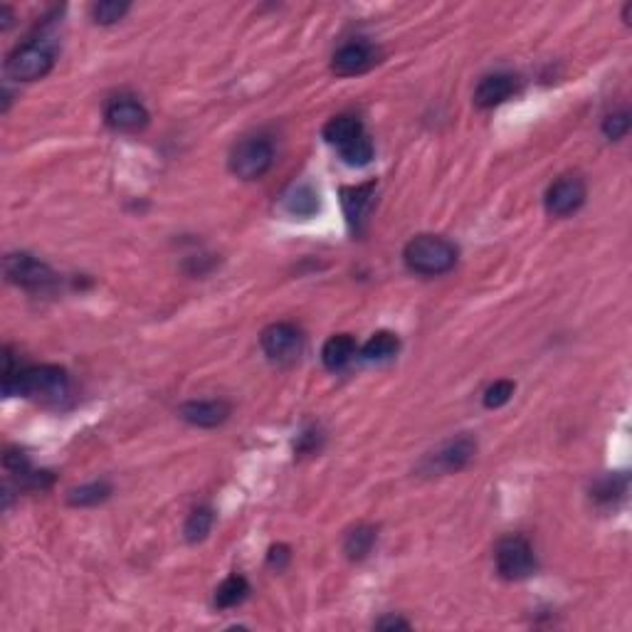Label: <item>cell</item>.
<instances>
[{
    "label": "cell",
    "mask_w": 632,
    "mask_h": 632,
    "mask_svg": "<svg viewBox=\"0 0 632 632\" xmlns=\"http://www.w3.org/2000/svg\"><path fill=\"white\" fill-rule=\"evenodd\" d=\"M5 371H3V390L5 396L40 400V403H60L70 393V378L60 366H30L13 371V358L5 351Z\"/></svg>",
    "instance_id": "obj_1"
},
{
    "label": "cell",
    "mask_w": 632,
    "mask_h": 632,
    "mask_svg": "<svg viewBox=\"0 0 632 632\" xmlns=\"http://www.w3.org/2000/svg\"><path fill=\"white\" fill-rule=\"evenodd\" d=\"M403 260L415 275H445L457 265V247L440 235H418L406 245Z\"/></svg>",
    "instance_id": "obj_2"
},
{
    "label": "cell",
    "mask_w": 632,
    "mask_h": 632,
    "mask_svg": "<svg viewBox=\"0 0 632 632\" xmlns=\"http://www.w3.org/2000/svg\"><path fill=\"white\" fill-rule=\"evenodd\" d=\"M55 64V50L45 40L25 42L22 47H15L5 62V72L15 82H35L42 80Z\"/></svg>",
    "instance_id": "obj_3"
},
{
    "label": "cell",
    "mask_w": 632,
    "mask_h": 632,
    "mask_svg": "<svg viewBox=\"0 0 632 632\" xmlns=\"http://www.w3.org/2000/svg\"><path fill=\"white\" fill-rule=\"evenodd\" d=\"M272 161H275L272 143L262 136H250L237 143L230 153V171L243 181H255L269 171Z\"/></svg>",
    "instance_id": "obj_4"
},
{
    "label": "cell",
    "mask_w": 632,
    "mask_h": 632,
    "mask_svg": "<svg viewBox=\"0 0 632 632\" xmlns=\"http://www.w3.org/2000/svg\"><path fill=\"white\" fill-rule=\"evenodd\" d=\"M497 571L507 581H524L536 571V556L531 543L524 536H507L497 546Z\"/></svg>",
    "instance_id": "obj_5"
},
{
    "label": "cell",
    "mask_w": 632,
    "mask_h": 632,
    "mask_svg": "<svg viewBox=\"0 0 632 632\" xmlns=\"http://www.w3.org/2000/svg\"><path fill=\"white\" fill-rule=\"evenodd\" d=\"M260 344H262V351L269 356V361H275V363H292V361L299 358L302 348H304V337H302V331L295 324L277 321V324H269L262 331Z\"/></svg>",
    "instance_id": "obj_6"
},
{
    "label": "cell",
    "mask_w": 632,
    "mask_h": 632,
    "mask_svg": "<svg viewBox=\"0 0 632 632\" xmlns=\"http://www.w3.org/2000/svg\"><path fill=\"white\" fill-rule=\"evenodd\" d=\"M3 269H5L8 282L22 286V289H47L50 285H55V272L28 252H13L5 257Z\"/></svg>",
    "instance_id": "obj_7"
},
{
    "label": "cell",
    "mask_w": 632,
    "mask_h": 632,
    "mask_svg": "<svg viewBox=\"0 0 632 632\" xmlns=\"http://www.w3.org/2000/svg\"><path fill=\"white\" fill-rule=\"evenodd\" d=\"M378 62V50L366 40H354L341 45L331 57V70L338 77H354L363 74Z\"/></svg>",
    "instance_id": "obj_8"
},
{
    "label": "cell",
    "mask_w": 632,
    "mask_h": 632,
    "mask_svg": "<svg viewBox=\"0 0 632 632\" xmlns=\"http://www.w3.org/2000/svg\"><path fill=\"white\" fill-rule=\"evenodd\" d=\"M585 203V184L576 175H563L546 191V210L556 218L576 213Z\"/></svg>",
    "instance_id": "obj_9"
},
{
    "label": "cell",
    "mask_w": 632,
    "mask_h": 632,
    "mask_svg": "<svg viewBox=\"0 0 632 632\" xmlns=\"http://www.w3.org/2000/svg\"><path fill=\"white\" fill-rule=\"evenodd\" d=\"M104 119L112 126L114 132L133 133L141 132L149 124V112L141 102H136L133 97H114L112 102L104 109Z\"/></svg>",
    "instance_id": "obj_10"
},
{
    "label": "cell",
    "mask_w": 632,
    "mask_h": 632,
    "mask_svg": "<svg viewBox=\"0 0 632 632\" xmlns=\"http://www.w3.org/2000/svg\"><path fill=\"white\" fill-rule=\"evenodd\" d=\"M477 452V442L467 435L455 438L445 442L438 452H432L425 462L428 472H459L462 467H467L472 457Z\"/></svg>",
    "instance_id": "obj_11"
},
{
    "label": "cell",
    "mask_w": 632,
    "mask_h": 632,
    "mask_svg": "<svg viewBox=\"0 0 632 632\" xmlns=\"http://www.w3.org/2000/svg\"><path fill=\"white\" fill-rule=\"evenodd\" d=\"M178 415L198 428H218L230 418V406L225 400H188L178 408Z\"/></svg>",
    "instance_id": "obj_12"
},
{
    "label": "cell",
    "mask_w": 632,
    "mask_h": 632,
    "mask_svg": "<svg viewBox=\"0 0 632 632\" xmlns=\"http://www.w3.org/2000/svg\"><path fill=\"white\" fill-rule=\"evenodd\" d=\"M514 92H517V77L514 74H507V72L487 74L474 90V104L480 109H491V107H500L501 102H507Z\"/></svg>",
    "instance_id": "obj_13"
},
{
    "label": "cell",
    "mask_w": 632,
    "mask_h": 632,
    "mask_svg": "<svg viewBox=\"0 0 632 632\" xmlns=\"http://www.w3.org/2000/svg\"><path fill=\"white\" fill-rule=\"evenodd\" d=\"M373 191H376V184L354 185V188H344L341 191V203H344V213H346L351 227L358 230L361 223L368 218L371 205H373Z\"/></svg>",
    "instance_id": "obj_14"
},
{
    "label": "cell",
    "mask_w": 632,
    "mask_h": 632,
    "mask_svg": "<svg viewBox=\"0 0 632 632\" xmlns=\"http://www.w3.org/2000/svg\"><path fill=\"white\" fill-rule=\"evenodd\" d=\"M356 341H354V337H348V334H337V337H331L324 344V348H321V361H324V366L329 368V371H341V368H346L351 361H354V356H356Z\"/></svg>",
    "instance_id": "obj_15"
},
{
    "label": "cell",
    "mask_w": 632,
    "mask_h": 632,
    "mask_svg": "<svg viewBox=\"0 0 632 632\" xmlns=\"http://www.w3.org/2000/svg\"><path fill=\"white\" fill-rule=\"evenodd\" d=\"M319 208H321V201H319V193L312 184L295 185L285 195V210L295 218H312L319 213Z\"/></svg>",
    "instance_id": "obj_16"
},
{
    "label": "cell",
    "mask_w": 632,
    "mask_h": 632,
    "mask_svg": "<svg viewBox=\"0 0 632 632\" xmlns=\"http://www.w3.org/2000/svg\"><path fill=\"white\" fill-rule=\"evenodd\" d=\"M358 136H363V124H361V119L354 116V114L334 116V119L324 126V139H327L329 143H334L337 149L346 146V143H351L354 139H358Z\"/></svg>",
    "instance_id": "obj_17"
},
{
    "label": "cell",
    "mask_w": 632,
    "mask_h": 632,
    "mask_svg": "<svg viewBox=\"0 0 632 632\" xmlns=\"http://www.w3.org/2000/svg\"><path fill=\"white\" fill-rule=\"evenodd\" d=\"M398 348L400 341L396 334H390V331H378V334H373V337L368 338L366 346L361 351V356H363V361H368V363H386L390 358H396Z\"/></svg>",
    "instance_id": "obj_18"
},
{
    "label": "cell",
    "mask_w": 632,
    "mask_h": 632,
    "mask_svg": "<svg viewBox=\"0 0 632 632\" xmlns=\"http://www.w3.org/2000/svg\"><path fill=\"white\" fill-rule=\"evenodd\" d=\"M247 593H250V583H247L245 576L233 573V576H227V578L218 585V591H215V605H218V608H235V605H240V602L245 601Z\"/></svg>",
    "instance_id": "obj_19"
},
{
    "label": "cell",
    "mask_w": 632,
    "mask_h": 632,
    "mask_svg": "<svg viewBox=\"0 0 632 632\" xmlns=\"http://www.w3.org/2000/svg\"><path fill=\"white\" fill-rule=\"evenodd\" d=\"M373 543H376V529L363 524V526H356L348 534L346 541H344V551H346L351 561H363L373 549Z\"/></svg>",
    "instance_id": "obj_20"
},
{
    "label": "cell",
    "mask_w": 632,
    "mask_h": 632,
    "mask_svg": "<svg viewBox=\"0 0 632 632\" xmlns=\"http://www.w3.org/2000/svg\"><path fill=\"white\" fill-rule=\"evenodd\" d=\"M112 497V487L107 482H92V484H84V487H77V490L70 491V501L72 507H97Z\"/></svg>",
    "instance_id": "obj_21"
},
{
    "label": "cell",
    "mask_w": 632,
    "mask_h": 632,
    "mask_svg": "<svg viewBox=\"0 0 632 632\" xmlns=\"http://www.w3.org/2000/svg\"><path fill=\"white\" fill-rule=\"evenodd\" d=\"M338 153H341L344 164L354 166V168H363V166L373 161V141L363 133V136H358V139H354L346 146H341Z\"/></svg>",
    "instance_id": "obj_22"
},
{
    "label": "cell",
    "mask_w": 632,
    "mask_h": 632,
    "mask_svg": "<svg viewBox=\"0 0 632 632\" xmlns=\"http://www.w3.org/2000/svg\"><path fill=\"white\" fill-rule=\"evenodd\" d=\"M213 511L208 509V507H201V509H195L191 517H188V521H185V541L188 543H201V541L210 534V529H213Z\"/></svg>",
    "instance_id": "obj_23"
},
{
    "label": "cell",
    "mask_w": 632,
    "mask_h": 632,
    "mask_svg": "<svg viewBox=\"0 0 632 632\" xmlns=\"http://www.w3.org/2000/svg\"><path fill=\"white\" fill-rule=\"evenodd\" d=\"M129 11V3H119V0H104L97 3L92 8V18L97 25H114L119 22Z\"/></svg>",
    "instance_id": "obj_24"
},
{
    "label": "cell",
    "mask_w": 632,
    "mask_h": 632,
    "mask_svg": "<svg viewBox=\"0 0 632 632\" xmlns=\"http://www.w3.org/2000/svg\"><path fill=\"white\" fill-rule=\"evenodd\" d=\"M628 132H630V112H615L611 114V116H605V122H602V133H605V139H611V141H620L622 136H628Z\"/></svg>",
    "instance_id": "obj_25"
},
{
    "label": "cell",
    "mask_w": 632,
    "mask_h": 632,
    "mask_svg": "<svg viewBox=\"0 0 632 632\" xmlns=\"http://www.w3.org/2000/svg\"><path fill=\"white\" fill-rule=\"evenodd\" d=\"M514 383L511 380H497V383H491L490 388H487V393H484V408H501L504 403H509V398L514 396Z\"/></svg>",
    "instance_id": "obj_26"
},
{
    "label": "cell",
    "mask_w": 632,
    "mask_h": 632,
    "mask_svg": "<svg viewBox=\"0 0 632 632\" xmlns=\"http://www.w3.org/2000/svg\"><path fill=\"white\" fill-rule=\"evenodd\" d=\"M625 491V477H605L593 487V497L601 501H612Z\"/></svg>",
    "instance_id": "obj_27"
},
{
    "label": "cell",
    "mask_w": 632,
    "mask_h": 632,
    "mask_svg": "<svg viewBox=\"0 0 632 632\" xmlns=\"http://www.w3.org/2000/svg\"><path fill=\"white\" fill-rule=\"evenodd\" d=\"M267 561H269L272 568L282 571L286 563H289V549H286V546H272V549H269V556H267Z\"/></svg>",
    "instance_id": "obj_28"
},
{
    "label": "cell",
    "mask_w": 632,
    "mask_h": 632,
    "mask_svg": "<svg viewBox=\"0 0 632 632\" xmlns=\"http://www.w3.org/2000/svg\"><path fill=\"white\" fill-rule=\"evenodd\" d=\"M378 630H408L410 622L403 620V618H396V615H390V618H383V620L376 622Z\"/></svg>",
    "instance_id": "obj_29"
},
{
    "label": "cell",
    "mask_w": 632,
    "mask_h": 632,
    "mask_svg": "<svg viewBox=\"0 0 632 632\" xmlns=\"http://www.w3.org/2000/svg\"><path fill=\"white\" fill-rule=\"evenodd\" d=\"M319 448V432L316 430H309V432H302V438H299V445H296V449L299 452H312V449Z\"/></svg>",
    "instance_id": "obj_30"
}]
</instances>
